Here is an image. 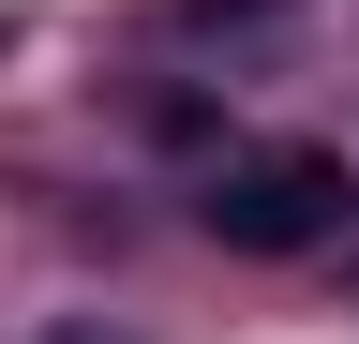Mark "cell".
I'll return each mask as SVG.
<instances>
[{
	"mask_svg": "<svg viewBox=\"0 0 359 344\" xmlns=\"http://www.w3.org/2000/svg\"><path fill=\"white\" fill-rule=\"evenodd\" d=\"M344 225V165L330 150H269V165H224L210 180V240L224 254H299Z\"/></svg>",
	"mask_w": 359,
	"mask_h": 344,
	"instance_id": "6da1fadb",
	"label": "cell"
},
{
	"mask_svg": "<svg viewBox=\"0 0 359 344\" xmlns=\"http://www.w3.org/2000/svg\"><path fill=\"white\" fill-rule=\"evenodd\" d=\"M45 344H120V329H45Z\"/></svg>",
	"mask_w": 359,
	"mask_h": 344,
	"instance_id": "7a4b0ae2",
	"label": "cell"
}]
</instances>
